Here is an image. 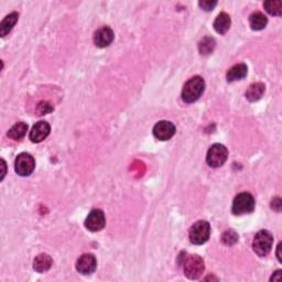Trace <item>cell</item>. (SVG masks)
I'll list each match as a JSON object with an SVG mask.
<instances>
[{
    "label": "cell",
    "instance_id": "6da1fadb",
    "mask_svg": "<svg viewBox=\"0 0 282 282\" xmlns=\"http://www.w3.org/2000/svg\"><path fill=\"white\" fill-rule=\"evenodd\" d=\"M205 89V82L201 76H194L185 83L182 89V99L185 103L192 104L202 96Z\"/></svg>",
    "mask_w": 282,
    "mask_h": 282
},
{
    "label": "cell",
    "instance_id": "7a4b0ae2",
    "mask_svg": "<svg viewBox=\"0 0 282 282\" xmlns=\"http://www.w3.org/2000/svg\"><path fill=\"white\" fill-rule=\"evenodd\" d=\"M183 270L186 278L191 280H196L205 270L204 260L197 255L185 257L183 261Z\"/></svg>",
    "mask_w": 282,
    "mask_h": 282
},
{
    "label": "cell",
    "instance_id": "3957f363",
    "mask_svg": "<svg viewBox=\"0 0 282 282\" xmlns=\"http://www.w3.org/2000/svg\"><path fill=\"white\" fill-rule=\"evenodd\" d=\"M273 236L270 231L263 229L257 233L254 242H252V249L259 257L267 256L272 249Z\"/></svg>",
    "mask_w": 282,
    "mask_h": 282
},
{
    "label": "cell",
    "instance_id": "277c9868",
    "mask_svg": "<svg viewBox=\"0 0 282 282\" xmlns=\"http://www.w3.org/2000/svg\"><path fill=\"white\" fill-rule=\"evenodd\" d=\"M256 202L254 196L248 192L239 193L237 196L234 198L233 206H231V212L234 215H244L252 213L255 210Z\"/></svg>",
    "mask_w": 282,
    "mask_h": 282
},
{
    "label": "cell",
    "instance_id": "5b68a950",
    "mask_svg": "<svg viewBox=\"0 0 282 282\" xmlns=\"http://www.w3.org/2000/svg\"><path fill=\"white\" fill-rule=\"evenodd\" d=\"M228 158L227 148L221 143H215L212 146L206 155V163L211 168H219L226 162Z\"/></svg>",
    "mask_w": 282,
    "mask_h": 282
},
{
    "label": "cell",
    "instance_id": "8992f818",
    "mask_svg": "<svg viewBox=\"0 0 282 282\" xmlns=\"http://www.w3.org/2000/svg\"><path fill=\"white\" fill-rule=\"evenodd\" d=\"M211 225L206 221H198L191 227L189 237L194 245H203L210 239Z\"/></svg>",
    "mask_w": 282,
    "mask_h": 282
},
{
    "label": "cell",
    "instance_id": "52a82bcc",
    "mask_svg": "<svg viewBox=\"0 0 282 282\" xmlns=\"http://www.w3.org/2000/svg\"><path fill=\"white\" fill-rule=\"evenodd\" d=\"M35 168V161L30 153L22 152L17 157L15 170L20 176H29Z\"/></svg>",
    "mask_w": 282,
    "mask_h": 282
},
{
    "label": "cell",
    "instance_id": "ba28073f",
    "mask_svg": "<svg viewBox=\"0 0 282 282\" xmlns=\"http://www.w3.org/2000/svg\"><path fill=\"white\" fill-rule=\"evenodd\" d=\"M106 225V218L105 214L102 210L95 209L90 211L88 216L85 219V227L89 231H99L104 229V227Z\"/></svg>",
    "mask_w": 282,
    "mask_h": 282
},
{
    "label": "cell",
    "instance_id": "9c48e42d",
    "mask_svg": "<svg viewBox=\"0 0 282 282\" xmlns=\"http://www.w3.org/2000/svg\"><path fill=\"white\" fill-rule=\"evenodd\" d=\"M176 126L171 122L162 120V122L156 123L152 131L158 140L168 141L176 135Z\"/></svg>",
    "mask_w": 282,
    "mask_h": 282
},
{
    "label": "cell",
    "instance_id": "30bf717a",
    "mask_svg": "<svg viewBox=\"0 0 282 282\" xmlns=\"http://www.w3.org/2000/svg\"><path fill=\"white\" fill-rule=\"evenodd\" d=\"M97 260L92 254L82 255L76 261V270L82 275H92L96 270Z\"/></svg>",
    "mask_w": 282,
    "mask_h": 282
},
{
    "label": "cell",
    "instance_id": "8fae6325",
    "mask_svg": "<svg viewBox=\"0 0 282 282\" xmlns=\"http://www.w3.org/2000/svg\"><path fill=\"white\" fill-rule=\"evenodd\" d=\"M114 31L109 27H102L94 33V43L98 48H107L113 43Z\"/></svg>",
    "mask_w": 282,
    "mask_h": 282
},
{
    "label": "cell",
    "instance_id": "7c38bea8",
    "mask_svg": "<svg viewBox=\"0 0 282 282\" xmlns=\"http://www.w3.org/2000/svg\"><path fill=\"white\" fill-rule=\"evenodd\" d=\"M50 131H51V126L47 122H39L32 127L29 138L35 143L42 142L44 139L48 138Z\"/></svg>",
    "mask_w": 282,
    "mask_h": 282
},
{
    "label": "cell",
    "instance_id": "4fadbf2b",
    "mask_svg": "<svg viewBox=\"0 0 282 282\" xmlns=\"http://www.w3.org/2000/svg\"><path fill=\"white\" fill-rule=\"evenodd\" d=\"M247 73H248V68L246 64H244V63L236 64L233 66V68H230L227 70V74H226L227 82L231 83V82L243 80V78L247 76Z\"/></svg>",
    "mask_w": 282,
    "mask_h": 282
},
{
    "label": "cell",
    "instance_id": "5bb4252c",
    "mask_svg": "<svg viewBox=\"0 0 282 282\" xmlns=\"http://www.w3.org/2000/svg\"><path fill=\"white\" fill-rule=\"evenodd\" d=\"M53 260L51 257L47 254H41L39 256H36L35 260H33V269L36 272L43 273L50 270V268L52 267Z\"/></svg>",
    "mask_w": 282,
    "mask_h": 282
},
{
    "label": "cell",
    "instance_id": "9a60e30c",
    "mask_svg": "<svg viewBox=\"0 0 282 282\" xmlns=\"http://www.w3.org/2000/svg\"><path fill=\"white\" fill-rule=\"evenodd\" d=\"M231 24V20L229 15H227L226 12H221L215 19L214 21V29L215 31L219 35H225V33L229 30Z\"/></svg>",
    "mask_w": 282,
    "mask_h": 282
},
{
    "label": "cell",
    "instance_id": "2e32d148",
    "mask_svg": "<svg viewBox=\"0 0 282 282\" xmlns=\"http://www.w3.org/2000/svg\"><path fill=\"white\" fill-rule=\"evenodd\" d=\"M264 90H266V86L263 83H254L248 87L245 95L249 102H257L263 97Z\"/></svg>",
    "mask_w": 282,
    "mask_h": 282
},
{
    "label": "cell",
    "instance_id": "e0dca14e",
    "mask_svg": "<svg viewBox=\"0 0 282 282\" xmlns=\"http://www.w3.org/2000/svg\"><path fill=\"white\" fill-rule=\"evenodd\" d=\"M18 19L19 15L17 14V12H11L10 15H8L6 18L2 20L1 23H0V35H1L2 38H5L8 33L12 30L15 24L18 22Z\"/></svg>",
    "mask_w": 282,
    "mask_h": 282
},
{
    "label": "cell",
    "instance_id": "ac0fdd59",
    "mask_svg": "<svg viewBox=\"0 0 282 282\" xmlns=\"http://www.w3.org/2000/svg\"><path fill=\"white\" fill-rule=\"evenodd\" d=\"M267 23H268L267 17L260 11L254 12V14L249 17V24L252 30L256 31L263 30V29L266 28Z\"/></svg>",
    "mask_w": 282,
    "mask_h": 282
},
{
    "label": "cell",
    "instance_id": "d6986e66",
    "mask_svg": "<svg viewBox=\"0 0 282 282\" xmlns=\"http://www.w3.org/2000/svg\"><path fill=\"white\" fill-rule=\"evenodd\" d=\"M28 131V125L26 123H17L8 131V137L12 140H20L26 136Z\"/></svg>",
    "mask_w": 282,
    "mask_h": 282
},
{
    "label": "cell",
    "instance_id": "ffe728a7",
    "mask_svg": "<svg viewBox=\"0 0 282 282\" xmlns=\"http://www.w3.org/2000/svg\"><path fill=\"white\" fill-rule=\"evenodd\" d=\"M215 47H216L215 40L213 38H211V36H205V38H203L200 41V43H198V51H200L202 55H209L214 51Z\"/></svg>",
    "mask_w": 282,
    "mask_h": 282
},
{
    "label": "cell",
    "instance_id": "44dd1931",
    "mask_svg": "<svg viewBox=\"0 0 282 282\" xmlns=\"http://www.w3.org/2000/svg\"><path fill=\"white\" fill-rule=\"evenodd\" d=\"M264 7L269 15L278 17L282 15V2L280 0H269L264 2Z\"/></svg>",
    "mask_w": 282,
    "mask_h": 282
},
{
    "label": "cell",
    "instance_id": "7402d4cb",
    "mask_svg": "<svg viewBox=\"0 0 282 282\" xmlns=\"http://www.w3.org/2000/svg\"><path fill=\"white\" fill-rule=\"evenodd\" d=\"M222 242L225 245H227V246H231V245H234L238 242V235L236 231L228 229L223 234Z\"/></svg>",
    "mask_w": 282,
    "mask_h": 282
},
{
    "label": "cell",
    "instance_id": "603a6c76",
    "mask_svg": "<svg viewBox=\"0 0 282 282\" xmlns=\"http://www.w3.org/2000/svg\"><path fill=\"white\" fill-rule=\"evenodd\" d=\"M53 109H54L53 108V106L48 102H41L38 105V108H36L39 115H45V114L52 113Z\"/></svg>",
    "mask_w": 282,
    "mask_h": 282
},
{
    "label": "cell",
    "instance_id": "cb8c5ba5",
    "mask_svg": "<svg viewBox=\"0 0 282 282\" xmlns=\"http://www.w3.org/2000/svg\"><path fill=\"white\" fill-rule=\"evenodd\" d=\"M217 5V1H212V0H203V1L198 2V6H200L203 10L205 11H212Z\"/></svg>",
    "mask_w": 282,
    "mask_h": 282
},
{
    "label": "cell",
    "instance_id": "d4e9b609",
    "mask_svg": "<svg viewBox=\"0 0 282 282\" xmlns=\"http://www.w3.org/2000/svg\"><path fill=\"white\" fill-rule=\"evenodd\" d=\"M281 207H282V201L280 200V198L279 197L273 198V200L271 201V209L275 210L276 212H280Z\"/></svg>",
    "mask_w": 282,
    "mask_h": 282
},
{
    "label": "cell",
    "instance_id": "484cf974",
    "mask_svg": "<svg viewBox=\"0 0 282 282\" xmlns=\"http://www.w3.org/2000/svg\"><path fill=\"white\" fill-rule=\"evenodd\" d=\"M281 276H282V271L277 270L270 278V281H281Z\"/></svg>",
    "mask_w": 282,
    "mask_h": 282
},
{
    "label": "cell",
    "instance_id": "4316f807",
    "mask_svg": "<svg viewBox=\"0 0 282 282\" xmlns=\"http://www.w3.org/2000/svg\"><path fill=\"white\" fill-rule=\"evenodd\" d=\"M281 246H282V244L280 243L279 245H278V247H277V257H278V260H279L280 263H282V258H281Z\"/></svg>",
    "mask_w": 282,
    "mask_h": 282
},
{
    "label": "cell",
    "instance_id": "83f0119b",
    "mask_svg": "<svg viewBox=\"0 0 282 282\" xmlns=\"http://www.w3.org/2000/svg\"><path fill=\"white\" fill-rule=\"evenodd\" d=\"M1 163H2V170H3V172L1 174V180H3V177H5V174H6V162H5V160H1Z\"/></svg>",
    "mask_w": 282,
    "mask_h": 282
}]
</instances>
